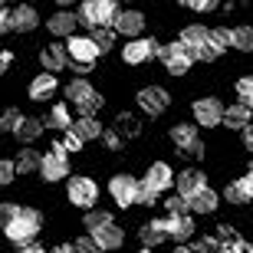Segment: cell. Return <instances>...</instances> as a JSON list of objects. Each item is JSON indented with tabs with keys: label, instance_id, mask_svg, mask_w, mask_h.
<instances>
[{
	"label": "cell",
	"instance_id": "obj_19",
	"mask_svg": "<svg viewBox=\"0 0 253 253\" xmlns=\"http://www.w3.org/2000/svg\"><path fill=\"white\" fill-rule=\"evenodd\" d=\"M138 237H141V244H145V250H148V247H158V244L168 240V224H165V220H151V224L141 227Z\"/></svg>",
	"mask_w": 253,
	"mask_h": 253
},
{
	"label": "cell",
	"instance_id": "obj_44",
	"mask_svg": "<svg viewBox=\"0 0 253 253\" xmlns=\"http://www.w3.org/2000/svg\"><path fill=\"white\" fill-rule=\"evenodd\" d=\"M59 148H69V151H76V148H83V141H79V138H76V135H73V131H66V138L63 141H59Z\"/></svg>",
	"mask_w": 253,
	"mask_h": 253
},
{
	"label": "cell",
	"instance_id": "obj_4",
	"mask_svg": "<svg viewBox=\"0 0 253 253\" xmlns=\"http://www.w3.org/2000/svg\"><path fill=\"white\" fill-rule=\"evenodd\" d=\"M66 194H69V201H73L76 207H83L85 214H89V207H95V201H99V188H95L92 178H69Z\"/></svg>",
	"mask_w": 253,
	"mask_h": 253
},
{
	"label": "cell",
	"instance_id": "obj_18",
	"mask_svg": "<svg viewBox=\"0 0 253 253\" xmlns=\"http://www.w3.org/2000/svg\"><path fill=\"white\" fill-rule=\"evenodd\" d=\"M56 92V76L53 73H40L33 83H30V99L33 102H43V99H49V95Z\"/></svg>",
	"mask_w": 253,
	"mask_h": 253
},
{
	"label": "cell",
	"instance_id": "obj_12",
	"mask_svg": "<svg viewBox=\"0 0 253 253\" xmlns=\"http://www.w3.org/2000/svg\"><path fill=\"white\" fill-rule=\"evenodd\" d=\"M207 40H211V30L201 27V23H191V27L181 30V43L191 49V56H194V59H197V53L207 46Z\"/></svg>",
	"mask_w": 253,
	"mask_h": 253
},
{
	"label": "cell",
	"instance_id": "obj_41",
	"mask_svg": "<svg viewBox=\"0 0 253 253\" xmlns=\"http://www.w3.org/2000/svg\"><path fill=\"white\" fill-rule=\"evenodd\" d=\"M73 247H76V253H102V247L95 244V237H79Z\"/></svg>",
	"mask_w": 253,
	"mask_h": 253
},
{
	"label": "cell",
	"instance_id": "obj_14",
	"mask_svg": "<svg viewBox=\"0 0 253 253\" xmlns=\"http://www.w3.org/2000/svg\"><path fill=\"white\" fill-rule=\"evenodd\" d=\"M40 63H43V69H46V73H59L63 66H69V53H66V46L53 43V46H43V49H40Z\"/></svg>",
	"mask_w": 253,
	"mask_h": 253
},
{
	"label": "cell",
	"instance_id": "obj_3",
	"mask_svg": "<svg viewBox=\"0 0 253 253\" xmlns=\"http://www.w3.org/2000/svg\"><path fill=\"white\" fill-rule=\"evenodd\" d=\"M158 59L165 63V69H168L171 76H184L191 69V63H194V56H191V49L184 46V43H168V46H161Z\"/></svg>",
	"mask_w": 253,
	"mask_h": 253
},
{
	"label": "cell",
	"instance_id": "obj_9",
	"mask_svg": "<svg viewBox=\"0 0 253 253\" xmlns=\"http://www.w3.org/2000/svg\"><path fill=\"white\" fill-rule=\"evenodd\" d=\"M40 174H43V181H63L66 174H69V161H66L63 148H53L49 155H43V168H40Z\"/></svg>",
	"mask_w": 253,
	"mask_h": 253
},
{
	"label": "cell",
	"instance_id": "obj_54",
	"mask_svg": "<svg viewBox=\"0 0 253 253\" xmlns=\"http://www.w3.org/2000/svg\"><path fill=\"white\" fill-rule=\"evenodd\" d=\"M220 253H240V244H234V247H220Z\"/></svg>",
	"mask_w": 253,
	"mask_h": 253
},
{
	"label": "cell",
	"instance_id": "obj_23",
	"mask_svg": "<svg viewBox=\"0 0 253 253\" xmlns=\"http://www.w3.org/2000/svg\"><path fill=\"white\" fill-rule=\"evenodd\" d=\"M92 95H95V89L89 85V79H73V83L66 85V102H73V105H83Z\"/></svg>",
	"mask_w": 253,
	"mask_h": 253
},
{
	"label": "cell",
	"instance_id": "obj_56",
	"mask_svg": "<svg viewBox=\"0 0 253 253\" xmlns=\"http://www.w3.org/2000/svg\"><path fill=\"white\" fill-rule=\"evenodd\" d=\"M250 174H253V158H250Z\"/></svg>",
	"mask_w": 253,
	"mask_h": 253
},
{
	"label": "cell",
	"instance_id": "obj_57",
	"mask_svg": "<svg viewBox=\"0 0 253 253\" xmlns=\"http://www.w3.org/2000/svg\"><path fill=\"white\" fill-rule=\"evenodd\" d=\"M138 253H151V250H138Z\"/></svg>",
	"mask_w": 253,
	"mask_h": 253
},
{
	"label": "cell",
	"instance_id": "obj_30",
	"mask_svg": "<svg viewBox=\"0 0 253 253\" xmlns=\"http://www.w3.org/2000/svg\"><path fill=\"white\" fill-rule=\"evenodd\" d=\"M40 135H43V122H40V119H23V125H20V131H17V138L20 141H37Z\"/></svg>",
	"mask_w": 253,
	"mask_h": 253
},
{
	"label": "cell",
	"instance_id": "obj_48",
	"mask_svg": "<svg viewBox=\"0 0 253 253\" xmlns=\"http://www.w3.org/2000/svg\"><path fill=\"white\" fill-rule=\"evenodd\" d=\"M188 158H204V141H197V145H191L188 151H184Z\"/></svg>",
	"mask_w": 253,
	"mask_h": 253
},
{
	"label": "cell",
	"instance_id": "obj_22",
	"mask_svg": "<svg viewBox=\"0 0 253 253\" xmlns=\"http://www.w3.org/2000/svg\"><path fill=\"white\" fill-rule=\"evenodd\" d=\"M33 27H40V13L33 7L23 3V7L13 10V30H17V33H30Z\"/></svg>",
	"mask_w": 253,
	"mask_h": 253
},
{
	"label": "cell",
	"instance_id": "obj_1",
	"mask_svg": "<svg viewBox=\"0 0 253 253\" xmlns=\"http://www.w3.org/2000/svg\"><path fill=\"white\" fill-rule=\"evenodd\" d=\"M40 227H43V217L33 211V207H23L10 224H3V230H7V237L13 240V244L23 250V247H33V240H37Z\"/></svg>",
	"mask_w": 253,
	"mask_h": 253
},
{
	"label": "cell",
	"instance_id": "obj_21",
	"mask_svg": "<svg viewBox=\"0 0 253 253\" xmlns=\"http://www.w3.org/2000/svg\"><path fill=\"white\" fill-rule=\"evenodd\" d=\"M217 191H211V188H204V191H197L194 197H188V207L194 211V214H211V211H217Z\"/></svg>",
	"mask_w": 253,
	"mask_h": 253
},
{
	"label": "cell",
	"instance_id": "obj_28",
	"mask_svg": "<svg viewBox=\"0 0 253 253\" xmlns=\"http://www.w3.org/2000/svg\"><path fill=\"white\" fill-rule=\"evenodd\" d=\"M105 227H112V214H109V211H99V207H95V211L85 214V230H89V237L105 230Z\"/></svg>",
	"mask_w": 253,
	"mask_h": 253
},
{
	"label": "cell",
	"instance_id": "obj_46",
	"mask_svg": "<svg viewBox=\"0 0 253 253\" xmlns=\"http://www.w3.org/2000/svg\"><path fill=\"white\" fill-rule=\"evenodd\" d=\"M188 7H191V10H201V13H207V10H217V3H214V0H191Z\"/></svg>",
	"mask_w": 253,
	"mask_h": 253
},
{
	"label": "cell",
	"instance_id": "obj_36",
	"mask_svg": "<svg viewBox=\"0 0 253 253\" xmlns=\"http://www.w3.org/2000/svg\"><path fill=\"white\" fill-rule=\"evenodd\" d=\"M165 211H168V217H184V214H188V211H191V207H188V201H184V197H168V204H165Z\"/></svg>",
	"mask_w": 253,
	"mask_h": 253
},
{
	"label": "cell",
	"instance_id": "obj_24",
	"mask_svg": "<svg viewBox=\"0 0 253 253\" xmlns=\"http://www.w3.org/2000/svg\"><path fill=\"white\" fill-rule=\"evenodd\" d=\"M95 237V244L102 247V253L105 250H119V247L125 244V234H122V227H105V230H99V234H92Z\"/></svg>",
	"mask_w": 253,
	"mask_h": 253
},
{
	"label": "cell",
	"instance_id": "obj_50",
	"mask_svg": "<svg viewBox=\"0 0 253 253\" xmlns=\"http://www.w3.org/2000/svg\"><path fill=\"white\" fill-rule=\"evenodd\" d=\"M49 253H76V247H69V244H59V247H53Z\"/></svg>",
	"mask_w": 253,
	"mask_h": 253
},
{
	"label": "cell",
	"instance_id": "obj_5",
	"mask_svg": "<svg viewBox=\"0 0 253 253\" xmlns=\"http://www.w3.org/2000/svg\"><path fill=\"white\" fill-rule=\"evenodd\" d=\"M224 102L214 99V95H204L194 102V122L204 125V128H214V125H224Z\"/></svg>",
	"mask_w": 253,
	"mask_h": 253
},
{
	"label": "cell",
	"instance_id": "obj_45",
	"mask_svg": "<svg viewBox=\"0 0 253 253\" xmlns=\"http://www.w3.org/2000/svg\"><path fill=\"white\" fill-rule=\"evenodd\" d=\"M0 23H3V33H10V30H13V10H10V7L0 10Z\"/></svg>",
	"mask_w": 253,
	"mask_h": 253
},
{
	"label": "cell",
	"instance_id": "obj_53",
	"mask_svg": "<svg viewBox=\"0 0 253 253\" xmlns=\"http://www.w3.org/2000/svg\"><path fill=\"white\" fill-rule=\"evenodd\" d=\"M105 145L109 148H119V135H105Z\"/></svg>",
	"mask_w": 253,
	"mask_h": 253
},
{
	"label": "cell",
	"instance_id": "obj_27",
	"mask_svg": "<svg viewBox=\"0 0 253 253\" xmlns=\"http://www.w3.org/2000/svg\"><path fill=\"white\" fill-rule=\"evenodd\" d=\"M79 141H92L102 135V125L95 122V119H79V122H73V128H69Z\"/></svg>",
	"mask_w": 253,
	"mask_h": 253
},
{
	"label": "cell",
	"instance_id": "obj_26",
	"mask_svg": "<svg viewBox=\"0 0 253 253\" xmlns=\"http://www.w3.org/2000/svg\"><path fill=\"white\" fill-rule=\"evenodd\" d=\"M171 141H174V145H178L181 151H188L191 145H197V128L194 125H174V128H171Z\"/></svg>",
	"mask_w": 253,
	"mask_h": 253
},
{
	"label": "cell",
	"instance_id": "obj_38",
	"mask_svg": "<svg viewBox=\"0 0 253 253\" xmlns=\"http://www.w3.org/2000/svg\"><path fill=\"white\" fill-rule=\"evenodd\" d=\"M102 102H105V99H102V95H99V92H95L92 99H85V102H83V105H76V109L83 112V119H92V115L99 112V109H102Z\"/></svg>",
	"mask_w": 253,
	"mask_h": 253
},
{
	"label": "cell",
	"instance_id": "obj_51",
	"mask_svg": "<svg viewBox=\"0 0 253 253\" xmlns=\"http://www.w3.org/2000/svg\"><path fill=\"white\" fill-rule=\"evenodd\" d=\"M10 63H13V56H10V49H3V56H0V66H3V69H10Z\"/></svg>",
	"mask_w": 253,
	"mask_h": 253
},
{
	"label": "cell",
	"instance_id": "obj_17",
	"mask_svg": "<svg viewBox=\"0 0 253 253\" xmlns=\"http://www.w3.org/2000/svg\"><path fill=\"white\" fill-rule=\"evenodd\" d=\"M224 125L230 131H247L250 128V109L247 105H227V112H224Z\"/></svg>",
	"mask_w": 253,
	"mask_h": 253
},
{
	"label": "cell",
	"instance_id": "obj_34",
	"mask_svg": "<svg viewBox=\"0 0 253 253\" xmlns=\"http://www.w3.org/2000/svg\"><path fill=\"white\" fill-rule=\"evenodd\" d=\"M20 125H23V115H20L17 109H7V112H3V119H0V128H3V131H13V135L20 131Z\"/></svg>",
	"mask_w": 253,
	"mask_h": 253
},
{
	"label": "cell",
	"instance_id": "obj_55",
	"mask_svg": "<svg viewBox=\"0 0 253 253\" xmlns=\"http://www.w3.org/2000/svg\"><path fill=\"white\" fill-rule=\"evenodd\" d=\"M174 253H191V247H178V250H174Z\"/></svg>",
	"mask_w": 253,
	"mask_h": 253
},
{
	"label": "cell",
	"instance_id": "obj_6",
	"mask_svg": "<svg viewBox=\"0 0 253 253\" xmlns=\"http://www.w3.org/2000/svg\"><path fill=\"white\" fill-rule=\"evenodd\" d=\"M66 53H69V66H92L99 56V46L92 37H73L66 43Z\"/></svg>",
	"mask_w": 253,
	"mask_h": 253
},
{
	"label": "cell",
	"instance_id": "obj_25",
	"mask_svg": "<svg viewBox=\"0 0 253 253\" xmlns=\"http://www.w3.org/2000/svg\"><path fill=\"white\" fill-rule=\"evenodd\" d=\"M43 168V155L33 148H23L17 155V174H33V171Z\"/></svg>",
	"mask_w": 253,
	"mask_h": 253
},
{
	"label": "cell",
	"instance_id": "obj_32",
	"mask_svg": "<svg viewBox=\"0 0 253 253\" xmlns=\"http://www.w3.org/2000/svg\"><path fill=\"white\" fill-rule=\"evenodd\" d=\"M211 46H217L220 53H224L227 46H234V30H227V27H214V30H211Z\"/></svg>",
	"mask_w": 253,
	"mask_h": 253
},
{
	"label": "cell",
	"instance_id": "obj_49",
	"mask_svg": "<svg viewBox=\"0 0 253 253\" xmlns=\"http://www.w3.org/2000/svg\"><path fill=\"white\" fill-rule=\"evenodd\" d=\"M244 145H247V151H253V125L244 131Z\"/></svg>",
	"mask_w": 253,
	"mask_h": 253
},
{
	"label": "cell",
	"instance_id": "obj_13",
	"mask_svg": "<svg viewBox=\"0 0 253 253\" xmlns=\"http://www.w3.org/2000/svg\"><path fill=\"white\" fill-rule=\"evenodd\" d=\"M174 188H178V194L188 201V197H194L197 191H204V188H207V178L201 174V171L188 168V171H181V174H178V184H174Z\"/></svg>",
	"mask_w": 253,
	"mask_h": 253
},
{
	"label": "cell",
	"instance_id": "obj_42",
	"mask_svg": "<svg viewBox=\"0 0 253 253\" xmlns=\"http://www.w3.org/2000/svg\"><path fill=\"white\" fill-rule=\"evenodd\" d=\"M191 253H220L214 247V240H207V237H201V240H197L194 247H191Z\"/></svg>",
	"mask_w": 253,
	"mask_h": 253
},
{
	"label": "cell",
	"instance_id": "obj_8",
	"mask_svg": "<svg viewBox=\"0 0 253 253\" xmlns=\"http://www.w3.org/2000/svg\"><path fill=\"white\" fill-rule=\"evenodd\" d=\"M158 53H161V46H158L151 37H148V40H131L128 46L122 49V59H125L128 66H138V63H148V59L158 56Z\"/></svg>",
	"mask_w": 253,
	"mask_h": 253
},
{
	"label": "cell",
	"instance_id": "obj_31",
	"mask_svg": "<svg viewBox=\"0 0 253 253\" xmlns=\"http://www.w3.org/2000/svg\"><path fill=\"white\" fill-rule=\"evenodd\" d=\"M234 49L253 53V27H234Z\"/></svg>",
	"mask_w": 253,
	"mask_h": 253
},
{
	"label": "cell",
	"instance_id": "obj_7",
	"mask_svg": "<svg viewBox=\"0 0 253 253\" xmlns=\"http://www.w3.org/2000/svg\"><path fill=\"white\" fill-rule=\"evenodd\" d=\"M138 184L141 181H135L131 174H115V178L109 181V194H112L115 204H122V207L138 204Z\"/></svg>",
	"mask_w": 253,
	"mask_h": 253
},
{
	"label": "cell",
	"instance_id": "obj_52",
	"mask_svg": "<svg viewBox=\"0 0 253 253\" xmlns=\"http://www.w3.org/2000/svg\"><path fill=\"white\" fill-rule=\"evenodd\" d=\"M17 253H46V250H43V247H37V244H33V247H23V250H17Z\"/></svg>",
	"mask_w": 253,
	"mask_h": 253
},
{
	"label": "cell",
	"instance_id": "obj_2",
	"mask_svg": "<svg viewBox=\"0 0 253 253\" xmlns=\"http://www.w3.org/2000/svg\"><path fill=\"white\" fill-rule=\"evenodd\" d=\"M119 13H122V10L115 7L112 0H83L79 23H85V27H92V30H112Z\"/></svg>",
	"mask_w": 253,
	"mask_h": 253
},
{
	"label": "cell",
	"instance_id": "obj_10",
	"mask_svg": "<svg viewBox=\"0 0 253 253\" xmlns=\"http://www.w3.org/2000/svg\"><path fill=\"white\" fill-rule=\"evenodd\" d=\"M138 105H141V112L161 115L165 109H168V92L158 89V85H148V89H141V92H138Z\"/></svg>",
	"mask_w": 253,
	"mask_h": 253
},
{
	"label": "cell",
	"instance_id": "obj_29",
	"mask_svg": "<svg viewBox=\"0 0 253 253\" xmlns=\"http://www.w3.org/2000/svg\"><path fill=\"white\" fill-rule=\"evenodd\" d=\"M46 125H49V128H63V131H69V128H73V122H69V109H66V105H53V112H49Z\"/></svg>",
	"mask_w": 253,
	"mask_h": 253
},
{
	"label": "cell",
	"instance_id": "obj_16",
	"mask_svg": "<svg viewBox=\"0 0 253 253\" xmlns=\"http://www.w3.org/2000/svg\"><path fill=\"white\" fill-rule=\"evenodd\" d=\"M76 23H79V13H66V10H59V13H53L49 17V33L53 37H69L73 40L76 37Z\"/></svg>",
	"mask_w": 253,
	"mask_h": 253
},
{
	"label": "cell",
	"instance_id": "obj_37",
	"mask_svg": "<svg viewBox=\"0 0 253 253\" xmlns=\"http://www.w3.org/2000/svg\"><path fill=\"white\" fill-rule=\"evenodd\" d=\"M89 37L95 40V46H99V53H105V49L112 46V40H115V30H92Z\"/></svg>",
	"mask_w": 253,
	"mask_h": 253
},
{
	"label": "cell",
	"instance_id": "obj_33",
	"mask_svg": "<svg viewBox=\"0 0 253 253\" xmlns=\"http://www.w3.org/2000/svg\"><path fill=\"white\" fill-rule=\"evenodd\" d=\"M237 99H240V105L253 109V76H244V79H237Z\"/></svg>",
	"mask_w": 253,
	"mask_h": 253
},
{
	"label": "cell",
	"instance_id": "obj_20",
	"mask_svg": "<svg viewBox=\"0 0 253 253\" xmlns=\"http://www.w3.org/2000/svg\"><path fill=\"white\" fill-rule=\"evenodd\" d=\"M165 224H168V237H174L178 244L191 240V234H194V220L188 214L184 217H165Z\"/></svg>",
	"mask_w": 253,
	"mask_h": 253
},
{
	"label": "cell",
	"instance_id": "obj_47",
	"mask_svg": "<svg viewBox=\"0 0 253 253\" xmlns=\"http://www.w3.org/2000/svg\"><path fill=\"white\" fill-rule=\"evenodd\" d=\"M237 184H240V188H244V194L253 201V174H250V171H247V174H244L240 181H237Z\"/></svg>",
	"mask_w": 253,
	"mask_h": 253
},
{
	"label": "cell",
	"instance_id": "obj_35",
	"mask_svg": "<svg viewBox=\"0 0 253 253\" xmlns=\"http://www.w3.org/2000/svg\"><path fill=\"white\" fill-rule=\"evenodd\" d=\"M224 197H227V204H247V201H250V197L244 194V188H240L237 181H230V184L224 188Z\"/></svg>",
	"mask_w": 253,
	"mask_h": 253
},
{
	"label": "cell",
	"instance_id": "obj_40",
	"mask_svg": "<svg viewBox=\"0 0 253 253\" xmlns=\"http://www.w3.org/2000/svg\"><path fill=\"white\" fill-rule=\"evenodd\" d=\"M13 174H17V161L3 158V161H0V184H3V188L13 184Z\"/></svg>",
	"mask_w": 253,
	"mask_h": 253
},
{
	"label": "cell",
	"instance_id": "obj_11",
	"mask_svg": "<svg viewBox=\"0 0 253 253\" xmlns=\"http://www.w3.org/2000/svg\"><path fill=\"white\" fill-rule=\"evenodd\" d=\"M115 33H122V37H131V40H138V33L145 30V17H141L138 10H122L119 13V20H115Z\"/></svg>",
	"mask_w": 253,
	"mask_h": 253
},
{
	"label": "cell",
	"instance_id": "obj_43",
	"mask_svg": "<svg viewBox=\"0 0 253 253\" xmlns=\"http://www.w3.org/2000/svg\"><path fill=\"white\" fill-rule=\"evenodd\" d=\"M20 211H23V207H17V204H3V207H0V220H3V224H10V220H13Z\"/></svg>",
	"mask_w": 253,
	"mask_h": 253
},
{
	"label": "cell",
	"instance_id": "obj_15",
	"mask_svg": "<svg viewBox=\"0 0 253 253\" xmlns=\"http://www.w3.org/2000/svg\"><path fill=\"white\" fill-rule=\"evenodd\" d=\"M145 181H148V184H151L155 191H158V194L178 184V181H174V174H171V168L165 165V161H155V165L148 168V174H145Z\"/></svg>",
	"mask_w": 253,
	"mask_h": 253
},
{
	"label": "cell",
	"instance_id": "obj_39",
	"mask_svg": "<svg viewBox=\"0 0 253 253\" xmlns=\"http://www.w3.org/2000/svg\"><path fill=\"white\" fill-rule=\"evenodd\" d=\"M155 201H158V191L151 188L148 181H141V184H138V204H141V207H151Z\"/></svg>",
	"mask_w": 253,
	"mask_h": 253
}]
</instances>
